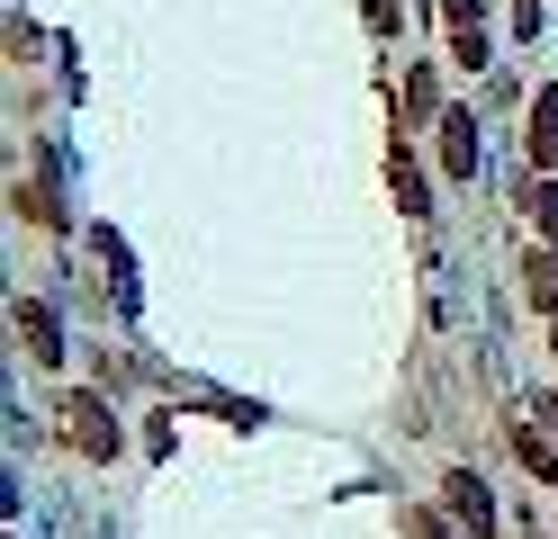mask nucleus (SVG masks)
Listing matches in <instances>:
<instances>
[{"mask_svg":"<svg viewBox=\"0 0 558 539\" xmlns=\"http://www.w3.org/2000/svg\"><path fill=\"white\" fill-rule=\"evenodd\" d=\"M441 27H450V63L460 72H486L496 63V27H486V0H441Z\"/></svg>","mask_w":558,"mask_h":539,"instance_id":"obj_1","label":"nucleus"},{"mask_svg":"<svg viewBox=\"0 0 558 539\" xmlns=\"http://www.w3.org/2000/svg\"><path fill=\"white\" fill-rule=\"evenodd\" d=\"M63 441H73L82 458H99V467L126 450V441H118V422H109V405H99V395H82V387L63 395Z\"/></svg>","mask_w":558,"mask_h":539,"instance_id":"obj_2","label":"nucleus"},{"mask_svg":"<svg viewBox=\"0 0 558 539\" xmlns=\"http://www.w3.org/2000/svg\"><path fill=\"white\" fill-rule=\"evenodd\" d=\"M522 154H532V171H558V82L522 99Z\"/></svg>","mask_w":558,"mask_h":539,"instance_id":"obj_3","label":"nucleus"},{"mask_svg":"<svg viewBox=\"0 0 558 539\" xmlns=\"http://www.w3.org/2000/svg\"><path fill=\"white\" fill-rule=\"evenodd\" d=\"M433 154H441V180H477V118H469V108H441Z\"/></svg>","mask_w":558,"mask_h":539,"instance_id":"obj_4","label":"nucleus"},{"mask_svg":"<svg viewBox=\"0 0 558 539\" xmlns=\"http://www.w3.org/2000/svg\"><path fill=\"white\" fill-rule=\"evenodd\" d=\"M441 108H450V99H441V72L414 63L405 82H397V126H405V135H414V126H441Z\"/></svg>","mask_w":558,"mask_h":539,"instance_id":"obj_5","label":"nucleus"},{"mask_svg":"<svg viewBox=\"0 0 558 539\" xmlns=\"http://www.w3.org/2000/svg\"><path fill=\"white\" fill-rule=\"evenodd\" d=\"M19 342H27V359H37V369H54V359H63V323H54L46 297H19Z\"/></svg>","mask_w":558,"mask_h":539,"instance_id":"obj_6","label":"nucleus"},{"mask_svg":"<svg viewBox=\"0 0 558 539\" xmlns=\"http://www.w3.org/2000/svg\"><path fill=\"white\" fill-rule=\"evenodd\" d=\"M522 297H532L541 315H558V243H532V252H522Z\"/></svg>","mask_w":558,"mask_h":539,"instance_id":"obj_7","label":"nucleus"},{"mask_svg":"<svg viewBox=\"0 0 558 539\" xmlns=\"http://www.w3.org/2000/svg\"><path fill=\"white\" fill-rule=\"evenodd\" d=\"M388 180H397V207H405V216H433V189H424V171H414V154H405V144L388 154Z\"/></svg>","mask_w":558,"mask_h":539,"instance_id":"obj_8","label":"nucleus"},{"mask_svg":"<svg viewBox=\"0 0 558 539\" xmlns=\"http://www.w3.org/2000/svg\"><path fill=\"white\" fill-rule=\"evenodd\" d=\"M513 198H522V207L541 216V243H558V171H541V180H522Z\"/></svg>","mask_w":558,"mask_h":539,"instance_id":"obj_9","label":"nucleus"},{"mask_svg":"<svg viewBox=\"0 0 558 539\" xmlns=\"http://www.w3.org/2000/svg\"><path fill=\"white\" fill-rule=\"evenodd\" d=\"M450 503H460V513H469V530L486 539V530H496V513H486V494L469 486V477H450Z\"/></svg>","mask_w":558,"mask_h":539,"instance_id":"obj_10","label":"nucleus"},{"mask_svg":"<svg viewBox=\"0 0 558 539\" xmlns=\"http://www.w3.org/2000/svg\"><path fill=\"white\" fill-rule=\"evenodd\" d=\"M46 54V27L37 19H10V63H37Z\"/></svg>","mask_w":558,"mask_h":539,"instance_id":"obj_11","label":"nucleus"},{"mask_svg":"<svg viewBox=\"0 0 558 539\" xmlns=\"http://www.w3.org/2000/svg\"><path fill=\"white\" fill-rule=\"evenodd\" d=\"M513 450H522V467H532V477H558V458H549L541 431H513Z\"/></svg>","mask_w":558,"mask_h":539,"instance_id":"obj_12","label":"nucleus"},{"mask_svg":"<svg viewBox=\"0 0 558 539\" xmlns=\"http://www.w3.org/2000/svg\"><path fill=\"white\" fill-rule=\"evenodd\" d=\"M505 27H513V46H532V36H541V0H513Z\"/></svg>","mask_w":558,"mask_h":539,"instance_id":"obj_13","label":"nucleus"},{"mask_svg":"<svg viewBox=\"0 0 558 539\" xmlns=\"http://www.w3.org/2000/svg\"><path fill=\"white\" fill-rule=\"evenodd\" d=\"M405 530H414V539H441V522H424V513H414V522H405Z\"/></svg>","mask_w":558,"mask_h":539,"instance_id":"obj_14","label":"nucleus"}]
</instances>
